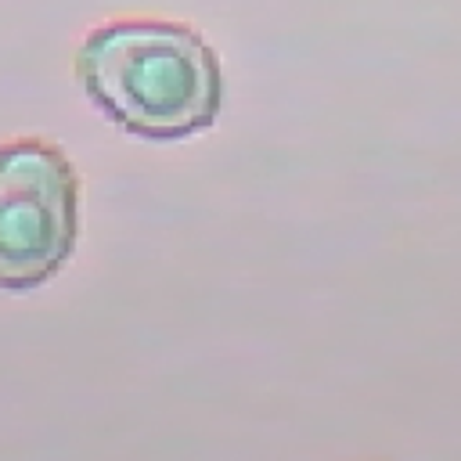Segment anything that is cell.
I'll return each mask as SVG.
<instances>
[{
	"instance_id": "6da1fadb",
	"label": "cell",
	"mask_w": 461,
	"mask_h": 461,
	"mask_svg": "<svg viewBox=\"0 0 461 461\" xmlns=\"http://www.w3.org/2000/svg\"><path fill=\"white\" fill-rule=\"evenodd\" d=\"M76 76L104 119L144 140H184L209 130L223 104L216 50L184 22L119 18L76 50Z\"/></svg>"
},
{
	"instance_id": "7a4b0ae2",
	"label": "cell",
	"mask_w": 461,
	"mask_h": 461,
	"mask_svg": "<svg viewBox=\"0 0 461 461\" xmlns=\"http://www.w3.org/2000/svg\"><path fill=\"white\" fill-rule=\"evenodd\" d=\"M79 176L61 148L22 137L0 148V288L29 292L72 256Z\"/></svg>"
}]
</instances>
